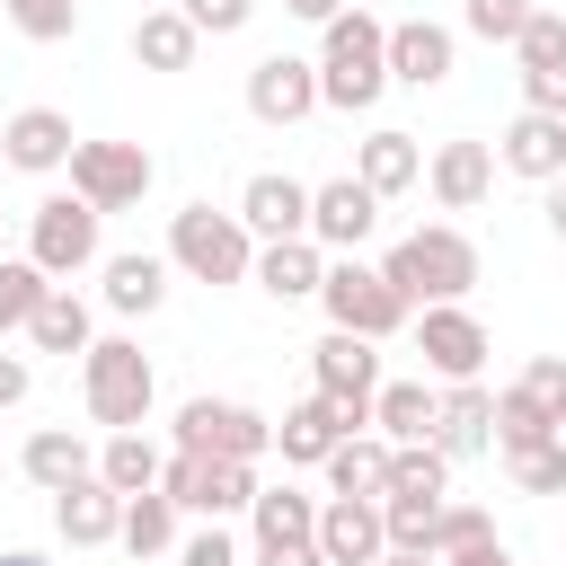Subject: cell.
Here are the masks:
<instances>
[{"label": "cell", "mask_w": 566, "mask_h": 566, "mask_svg": "<svg viewBox=\"0 0 566 566\" xmlns=\"http://www.w3.org/2000/svg\"><path fill=\"white\" fill-rule=\"evenodd\" d=\"M380 274L398 283V301L416 310H442V301H469L478 292V248H469V230H451V221H424V230H407L389 256H380Z\"/></svg>", "instance_id": "obj_1"}, {"label": "cell", "mask_w": 566, "mask_h": 566, "mask_svg": "<svg viewBox=\"0 0 566 566\" xmlns=\"http://www.w3.org/2000/svg\"><path fill=\"white\" fill-rule=\"evenodd\" d=\"M80 398H88V424L142 433V416H150V398H159V371H150V354H142L133 336H97V345L80 354Z\"/></svg>", "instance_id": "obj_2"}, {"label": "cell", "mask_w": 566, "mask_h": 566, "mask_svg": "<svg viewBox=\"0 0 566 566\" xmlns=\"http://www.w3.org/2000/svg\"><path fill=\"white\" fill-rule=\"evenodd\" d=\"M380 88H389V27L363 18V9H345V18L327 27V44H318V106L363 115Z\"/></svg>", "instance_id": "obj_3"}, {"label": "cell", "mask_w": 566, "mask_h": 566, "mask_svg": "<svg viewBox=\"0 0 566 566\" xmlns=\"http://www.w3.org/2000/svg\"><path fill=\"white\" fill-rule=\"evenodd\" d=\"M168 265L221 292V283H248V274H256V239H248V221H239V212L186 203V212L168 221Z\"/></svg>", "instance_id": "obj_4"}, {"label": "cell", "mask_w": 566, "mask_h": 566, "mask_svg": "<svg viewBox=\"0 0 566 566\" xmlns=\"http://www.w3.org/2000/svg\"><path fill=\"white\" fill-rule=\"evenodd\" d=\"M318 301H327V318H336L345 336H371V345H380V336H398V327L416 318V310L398 301V283H389L380 265H363V256H336V265H327V283H318Z\"/></svg>", "instance_id": "obj_5"}, {"label": "cell", "mask_w": 566, "mask_h": 566, "mask_svg": "<svg viewBox=\"0 0 566 566\" xmlns=\"http://www.w3.org/2000/svg\"><path fill=\"white\" fill-rule=\"evenodd\" d=\"M97 203H80V195H44L35 212H27V256L53 274V283H71V274H88L97 265Z\"/></svg>", "instance_id": "obj_6"}, {"label": "cell", "mask_w": 566, "mask_h": 566, "mask_svg": "<svg viewBox=\"0 0 566 566\" xmlns=\"http://www.w3.org/2000/svg\"><path fill=\"white\" fill-rule=\"evenodd\" d=\"M177 451L195 460H265L274 451V424L239 398H186L177 407Z\"/></svg>", "instance_id": "obj_7"}, {"label": "cell", "mask_w": 566, "mask_h": 566, "mask_svg": "<svg viewBox=\"0 0 566 566\" xmlns=\"http://www.w3.org/2000/svg\"><path fill=\"white\" fill-rule=\"evenodd\" d=\"M150 177H159V159H150L142 142H80V150H71V195H80V203H97V212L142 203V195H150Z\"/></svg>", "instance_id": "obj_8"}, {"label": "cell", "mask_w": 566, "mask_h": 566, "mask_svg": "<svg viewBox=\"0 0 566 566\" xmlns=\"http://www.w3.org/2000/svg\"><path fill=\"white\" fill-rule=\"evenodd\" d=\"M310 380H318V398H336V407H345V424H354V433L371 424V398H380V354H371V336L327 327V336L310 345Z\"/></svg>", "instance_id": "obj_9"}, {"label": "cell", "mask_w": 566, "mask_h": 566, "mask_svg": "<svg viewBox=\"0 0 566 566\" xmlns=\"http://www.w3.org/2000/svg\"><path fill=\"white\" fill-rule=\"evenodd\" d=\"M371 230H380V195H371L363 177H327V186H310V239H318L327 256H354Z\"/></svg>", "instance_id": "obj_10"}, {"label": "cell", "mask_w": 566, "mask_h": 566, "mask_svg": "<svg viewBox=\"0 0 566 566\" xmlns=\"http://www.w3.org/2000/svg\"><path fill=\"white\" fill-rule=\"evenodd\" d=\"M318 557L327 566H380L389 557V522L371 495H327L318 504Z\"/></svg>", "instance_id": "obj_11"}, {"label": "cell", "mask_w": 566, "mask_h": 566, "mask_svg": "<svg viewBox=\"0 0 566 566\" xmlns=\"http://www.w3.org/2000/svg\"><path fill=\"white\" fill-rule=\"evenodd\" d=\"M248 115H256V124H301V115H318V62L265 53V62L248 71Z\"/></svg>", "instance_id": "obj_12"}, {"label": "cell", "mask_w": 566, "mask_h": 566, "mask_svg": "<svg viewBox=\"0 0 566 566\" xmlns=\"http://www.w3.org/2000/svg\"><path fill=\"white\" fill-rule=\"evenodd\" d=\"M239 221H248V239H310V186L301 177H283V168H256L248 186H239Z\"/></svg>", "instance_id": "obj_13"}, {"label": "cell", "mask_w": 566, "mask_h": 566, "mask_svg": "<svg viewBox=\"0 0 566 566\" xmlns=\"http://www.w3.org/2000/svg\"><path fill=\"white\" fill-rule=\"evenodd\" d=\"M416 354H424V371H442V380H478V363H486V327H478L460 301H442V310L416 318Z\"/></svg>", "instance_id": "obj_14"}, {"label": "cell", "mask_w": 566, "mask_h": 566, "mask_svg": "<svg viewBox=\"0 0 566 566\" xmlns=\"http://www.w3.org/2000/svg\"><path fill=\"white\" fill-rule=\"evenodd\" d=\"M522 106H539V115H566V18L557 9H539L531 27H522Z\"/></svg>", "instance_id": "obj_15"}, {"label": "cell", "mask_w": 566, "mask_h": 566, "mask_svg": "<svg viewBox=\"0 0 566 566\" xmlns=\"http://www.w3.org/2000/svg\"><path fill=\"white\" fill-rule=\"evenodd\" d=\"M0 150H9V168H27V177H53V168H71L80 133H71V115H53V106H18V115L0 124Z\"/></svg>", "instance_id": "obj_16"}, {"label": "cell", "mask_w": 566, "mask_h": 566, "mask_svg": "<svg viewBox=\"0 0 566 566\" xmlns=\"http://www.w3.org/2000/svg\"><path fill=\"white\" fill-rule=\"evenodd\" d=\"M495 159H504L513 177H531V186H548V177H566V115H539V106H522V115L504 124V142H495Z\"/></svg>", "instance_id": "obj_17"}, {"label": "cell", "mask_w": 566, "mask_h": 566, "mask_svg": "<svg viewBox=\"0 0 566 566\" xmlns=\"http://www.w3.org/2000/svg\"><path fill=\"white\" fill-rule=\"evenodd\" d=\"M53 531H62L71 548H106V539H124V495H115L106 478H80V486L53 495Z\"/></svg>", "instance_id": "obj_18"}, {"label": "cell", "mask_w": 566, "mask_h": 566, "mask_svg": "<svg viewBox=\"0 0 566 566\" xmlns=\"http://www.w3.org/2000/svg\"><path fill=\"white\" fill-rule=\"evenodd\" d=\"M424 186H433L442 212H478L486 186H495V150H486V142H442L433 168H424Z\"/></svg>", "instance_id": "obj_19"}, {"label": "cell", "mask_w": 566, "mask_h": 566, "mask_svg": "<svg viewBox=\"0 0 566 566\" xmlns=\"http://www.w3.org/2000/svg\"><path fill=\"white\" fill-rule=\"evenodd\" d=\"M433 442H442V460H478V451L495 442V389L451 380V389H442V424H433Z\"/></svg>", "instance_id": "obj_20"}, {"label": "cell", "mask_w": 566, "mask_h": 566, "mask_svg": "<svg viewBox=\"0 0 566 566\" xmlns=\"http://www.w3.org/2000/svg\"><path fill=\"white\" fill-rule=\"evenodd\" d=\"M389 80H407V88H442V80H451V27H433V18L389 27Z\"/></svg>", "instance_id": "obj_21"}, {"label": "cell", "mask_w": 566, "mask_h": 566, "mask_svg": "<svg viewBox=\"0 0 566 566\" xmlns=\"http://www.w3.org/2000/svg\"><path fill=\"white\" fill-rule=\"evenodd\" d=\"M256 292H274V301H310L318 283H327V248L318 239H274V248H256V274H248Z\"/></svg>", "instance_id": "obj_22"}, {"label": "cell", "mask_w": 566, "mask_h": 566, "mask_svg": "<svg viewBox=\"0 0 566 566\" xmlns=\"http://www.w3.org/2000/svg\"><path fill=\"white\" fill-rule=\"evenodd\" d=\"M18 469L44 486V495H62V486H80V478H97V451L71 433V424H44V433H27V451H18Z\"/></svg>", "instance_id": "obj_23"}, {"label": "cell", "mask_w": 566, "mask_h": 566, "mask_svg": "<svg viewBox=\"0 0 566 566\" xmlns=\"http://www.w3.org/2000/svg\"><path fill=\"white\" fill-rule=\"evenodd\" d=\"M371 424H380V442H433V424H442V398H433L424 380H380V398H371Z\"/></svg>", "instance_id": "obj_24"}, {"label": "cell", "mask_w": 566, "mask_h": 566, "mask_svg": "<svg viewBox=\"0 0 566 566\" xmlns=\"http://www.w3.org/2000/svg\"><path fill=\"white\" fill-rule=\"evenodd\" d=\"M345 433H354V424H345V407H336V398H318V389H310V398H301V407L274 424L283 460H318V469H327V451H336Z\"/></svg>", "instance_id": "obj_25"}, {"label": "cell", "mask_w": 566, "mask_h": 566, "mask_svg": "<svg viewBox=\"0 0 566 566\" xmlns=\"http://www.w3.org/2000/svg\"><path fill=\"white\" fill-rule=\"evenodd\" d=\"M159 301H168V256H142V248L106 256V310L115 318H150Z\"/></svg>", "instance_id": "obj_26"}, {"label": "cell", "mask_w": 566, "mask_h": 566, "mask_svg": "<svg viewBox=\"0 0 566 566\" xmlns=\"http://www.w3.org/2000/svg\"><path fill=\"white\" fill-rule=\"evenodd\" d=\"M248 522H256V548H292V539H318V495H301V486H256Z\"/></svg>", "instance_id": "obj_27"}, {"label": "cell", "mask_w": 566, "mask_h": 566, "mask_svg": "<svg viewBox=\"0 0 566 566\" xmlns=\"http://www.w3.org/2000/svg\"><path fill=\"white\" fill-rule=\"evenodd\" d=\"M195 44H203V35H195L186 9H150V18L133 27V62H142V71H195Z\"/></svg>", "instance_id": "obj_28"}, {"label": "cell", "mask_w": 566, "mask_h": 566, "mask_svg": "<svg viewBox=\"0 0 566 566\" xmlns=\"http://www.w3.org/2000/svg\"><path fill=\"white\" fill-rule=\"evenodd\" d=\"M354 177L389 203V195H407L416 177H424V150H416V133H371L363 142V159H354Z\"/></svg>", "instance_id": "obj_29"}, {"label": "cell", "mask_w": 566, "mask_h": 566, "mask_svg": "<svg viewBox=\"0 0 566 566\" xmlns=\"http://www.w3.org/2000/svg\"><path fill=\"white\" fill-rule=\"evenodd\" d=\"M539 442H566V424H557L522 380H513V389H495V451L513 460V451H539Z\"/></svg>", "instance_id": "obj_30"}, {"label": "cell", "mask_w": 566, "mask_h": 566, "mask_svg": "<svg viewBox=\"0 0 566 566\" xmlns=\"http://www.w3.org/2000/svg\"><path fill=\"white\" fill-rule=\"evenodd\" d=\"M389 451L398 442H363V433H345L336 451H327V495H389Z\"/></svg>", "instance_id": "obj_31"}, {"label": "cell", "mask_w": 566, "mask_h": 566, "mask_svg": "<svg viewBox=\"0 0 566 566\" xmlns=\"http://www.w3.org/2000/svg\"><path fill=\"white\" fill-rule=\"evenodd\" d=\"M27 336H35V354H88V345H97V336H88V301H80L71 283L44 292V310H35Z\"/></svg>", "instance_id": "obj_32"}, {"label": "cell", "mask_w": 566, "mask_h": 566, "mask_svg": "<svg viewBox=\"0 0 566 566\" xmlns=\"http://www.w3.org/2000/svg\"><path fill=\"white\" fill-rule=\"evenodd\" d=\"M159 451H150V433H106V451H97V478L115 486V495H150L159 486Z\"/></svg>", "instance_id": "obj_33"}, {"label": "cell", "mask_w": 566, "mask_h": 566, "mask_svg": "<svg viewBox=\"0 0 566 566\" xmlns=\"http://www.w3.org/2000/svg\"><path fill=\"white\" fill-rule=\"evenodd\" d=\"M248 504H256V460H203V486H195L186 513L221 522V513H248Z\"/></svg>", "instance_id": "obj_34"}, {"label": "cell", "mask_w": 566, "mask_h": 566, "mask_svg": "<svg viewBox=\"0 0 566 566\" xmlns=\"http://www.w3.org/2000/svg\"><path fill=\"white\" fill-rule=\"evenodd\" d=\"M44 292H53V274H44L35 256H0V336H18V327H35V310H44Z\"/></svg>", "instance_id": "obj_35"}, {"label": "cell", "mask_w": 566, "mask_h": 566, "mask_svg": "<svg viewBox=\"0 0 566 566\" xmlns=\"http://www.w3.org/2000/svg\"><path fill=\"white\" fill-rule=\"evenodd\" d=\"M389 495H451L442 442H398V451H389Z\"/></svg>", "instance_id": "obj_36"}, {"label": "cell", "mask_w": 566, "mask_h": 566, "mask_svg": "<svg viewBox=\"0 0 566 566\" xmlns=\"http://www.w3.org/2000/svg\"><path fill=\"white\" fill-rule=\"evenodd\" d=\"M168 539H177V504H168L159 486H150V495H124V548H133V557H159Z\"/></svg>", "instance_id": "obj_37"}, {"label": "cell", "mask_w": 566, "mask_h": 566, "mask_svg": "<svg viewBox=\"0 0 566 566\" xmlns=\"http://www.w3.org/2000/svg\"><path fill=\"white\" fill-rule=\"evenodd\" d=\"M380 522H389V548H424V557H433L442 495H380Z\"/></svg>", "instance_id": "obj_38"}, {"label": "cell", "mask_w": 566, "mask_h": 566, "mask_svg": "<svg viewBox=\"0 0 566 566\" xmlns=\"http://www.w3.org/2000/svg\"><path fill=\"white\" fill-rule=\"evenodd\" d=\"M9 9V27L27 35V44H62L71 27H80V0H0Z\"/></svg>", "instance_id": "obj_39"}, {"label": "cell", "mask_w": 566, "mask_h": 566, "mask_svg": "<svg viewBox=\"0 0 566 566\" xmlns=\"http://www.w3.org/2000/svg\"><path fill=\"white\" fill-rule=\"evenodd\" d=\"M504 478H513L522 495H566V442H539V451H513V460H504Z\"/></svg>", "instance_id": "obj_40"}, {"label": "cell", "mask_w": 566, "mask_h": 566, "mask_svg": "<svg viewBox=\"0 0 566 566\" xmlns=\"http://www.w3.org/2000/svg\"><path fill=\"white\" fill-rule=\"evenodd\" d=\"M531 18H539V0H469V35H486V44H522Z\"/></svg>", "instance_id": "obj_41"}, {"label": "cell", "mask_w": 566, "mask_h": 566, "mask_svg": "<svg viewBox=\"0 0 566 566\" xmlns=\"http://www.w3.org/2000/svg\"><path fill=\"white\" fill-rule=\"evenodd\" d=\"M495 539V522L478 513V504H442V531H433V557H460V548H486Z\"/></svg>", "instance_id": "obj_42"}, {"label": "cell", "mask_w": 566, "mask_h": 566, "mask_svg": "<svg viewBox=\"0 0 566 566\" xmlns=\"http://www.w3.org/2000/svg\"><path fill=\"white\" fill-rule=\"evenodd\" d=\"M177 9L195 18V35H239L256 18V0H177Z\"/></svg>", "instance_id": "obj_43"}, {"label": "cell", "mask_w": 566, "mask_h": 566, "mask_svg": "<svg viewBox=\"0 0 566 566\" xmlns=\"http://www.w3.org/2000/svg\"><path fill=\"white\" fill-rule=\"evenodd\" d=\"M522 389H531V398H539V407L566 424V354H539V363L522 371Z\"/></svg>", "instance_id": "obj_44"}, {"label": "cell", "mask_w": 566, "mask_h": 566, "mask_svg": "<svg viewBox=\"0 0 566 566\" xmlns=\"http://www.w3.org/2000/svg\"><path fill=\"white\" fill-rule=\"evenodd\" d=\"M177 557H186V566H239V548H230V531H221V522H212V531H195Z\"/></svg>", "instance_id": "obj_45"}, {"label": "cell", "mask_w": 566, "mask_h": 566, "mask_svg": "<svg viewBox=\"0 0 566 566\" xmlns=\"http://www.w3.org/2000/svg\"><path fill=\"white\" fill-rule=\"evenodd\" d=\"M256 566H327L318 539H292V548H256Z\"/></svg>", "instance_id": "obj_46"}, {"label": "cell", "mask_w": 566, "mask_h": 566, "mask_svg": "<svg viewBox=\"0 0 566 566\" xmlns=\"http://www.w3.org/2000/svg\"><path fill=\"white\" fill-rule=\"evenodd\" d=\"M27 380H35V371H27V354H0V407H18V398H27Z\"/></svg>", "instance_id": "obj_47"}, {"label": "cell", "mask_w": 566, "mask_h": 566, "mask_svg": "<svg viewBox=\"0 0 566 566\" xmlns=\"http://www.w3.org/2000/svg\"><path fill=\"white\" fill-rule=\"evenodd\" d=\"M283 9H292V18H310V27H336V18H345V0H283Z\"/></svg>", "instance_id": "obj_48"}, {"label": "cell", "mask_w": 566, "mask_h": 566, "mask_svg": "<svg viewBox=\"0 0 566 566\" xmlns=\"http://www.w3.org/2000/svg\"><path fill=\"white\" fill-rule=\"evenodd\" d=\"M539 212H548V230L566 239V177H548V195H539Z\"/></svg>", "instance_id": "obj_49"}, {"label": "cell", "mask_w": 566, "mask_h": 566, "mask_svg": "<svg viewBox=\"0 0 566 566\" xmlns=\"http://www.w3.org/2000/svg\"><path fill=\"white\" fill-rule=\"evenodd\" d=\"M380 566H442V557H424V548H389Z\"/></svg>", "instance_id": "obj_50"}, {"label": "cell", "mask_w": 566, "mask_h": 566, "mask_svg": "<svg viewBox=\"0 0 566 566\" xmlns=\"http://www.w3.org/2000/svg\"><path fill=\"white\" fill-rule=\"evenodd\" d=\"M0 566H44V557H35V548H9V557H0Z\"/></svg>", "instance_id": "obj_51"}, {"label": "cell", "mask_w": 566, "mask_h": 566, "mask_svg": "<svg viewBox=\"0 0 566 566\" xmlns=\"http://www.w3.org/2000/svg\"><path fill=\"white\" fill-rule=\"evenodd\" d=\"M0 256H9V212H0Z\"/></svg>", "instance_id": "obj_52"}]
</instances>
